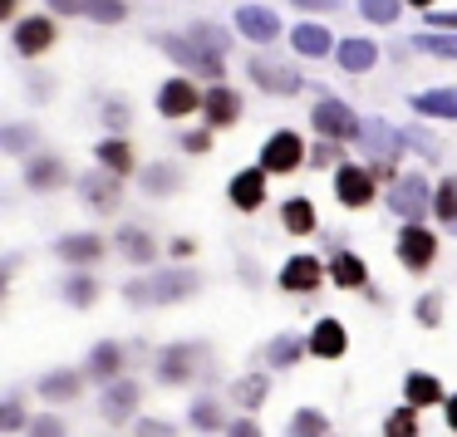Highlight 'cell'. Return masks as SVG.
<instances>
[{"label":"cell","instance_id":"cell-1","mask_svg":"<svg viewBox=\"0 0 457 437\" xmlns=\"http://www.w3.org/2000/svg\"><path fill=\"white\" fill-rule=\"evenodd\" d=\"M129 305H172V300H187L192 290H202V280L192 270H158L148 280H129Z\"/></svg>","mask_w":457,"mask_h":437},{"label":"cell","instance_id":"cell-2","mask_svg":"<svg viewBox=\"0 0 457 437\" xmlns=\"http://www.w3.org/2000/svg\"><path fill=\"white\" fill-rule=\"evenodd\" d=\"M359 143L369 148V162H374V177H388L394 182V168H398V148H403V128H388L384 119H364V133Z\"/></svg>","mask_w":457,"mask_h":437},{"label":"cell","instance_id":"cell-3","mask_svg":"<svg viewBox=\"0 0 457 437\" xmlns=\"http://www.w3.org/2000/svg\"><path fill=\"white\" fill-rule=\"evenodd\" d=\"M153 45H158L162 54H172V60L182 64V70L202 74V79H221V60L212 50H202V45L182 40V35H153Z\"/></svg>","mask_w":457,"mask_h":437},{"label":"cell","instance_id":"cell-4","mask_svg":"<svg viewBox=\"0 0 457 437\" xmlns=\"http://www.w3.org/2000/svg\"><path fill=\"white\" fill-rule=\"evenodd\" d=\"M315 133H325L329 143H345V138H359V133H364V123H359L339 99H320L315 103Z\"/></svg>","mask_w":457,"mask_h":437},{"label":"cell","instance_id":"cell-5","mask_svg":"<svg viewBox=\"0 0 457 437\" xmlns=\"http://www.w3.org/2000/svg\"><path fill=\"white\" fill-rule=\"evenodd\" d=\"M251 79H256L266 94H276V99H290V94H300V74L290 70V64L266 60V54H256V60H251Z\"/></svg>","mask_w":457,"mask_h":437},{"label":"cell","instance_id":"cell-6","mask_svg":"<svg viewBox=\"0 0 457 437\" xmlns=\"http://www.w3.org/2000/svg\"><path fill=\"white\" fill-rule=\"evenodd\" d=\"M388 211H398V217L418 221L428 211V182L418 177V172H408L403 182H394V192H388Z\"/></svg>","mask_w":457,"mask_h":437},{"label":"cell","instance_id":"cell-7","mask_svg":"<svg viewBox=\"0 0 457 437\" xmlns=\"http://www.w3.org/2000/svg\"><path fill=\"white\" fill-rule=\"evenodd\" d=\"M300 158H305V148H300L295 133H276V138H266V148H261V172H295Z\"/></svg>","mask_w":457,"mask_h":437},{"label":"cell","instance_id":"cell-8","mask_svg":"<svg viewBox=\"0 0 457 437\" xmlns=\"http://www.w3.org/2000/svg\"><path fill=\"white\" fill-rule=\"evenodd\" d=\"M335 192H339V202H345V207H364V202L374 197V172L345 162V168L335 172Z\"/></svg>","mask_w":457,"mask_h":437},{"label":"cell","instance_id":"cell-9","mask_svg":"<svg viewBox=\"0 0 457 437\" xmlns=\"http://www.w3.org/2000/svg\"><path fill=\"white\" fill-rule=\"evenodd\" d=\"M79 197L89 202L94 211H119L123 187H119V177H113V172H89V177H79Z\"/></svg>","mask_w":457,"mask_h":437},{"label":"cell","instance_id":"cell-10","mask_svg":"<svg viewBox=\"0 0 457 437\" xmlns=\"http://www.w3.org/2000/svg\"><path fill=\"white\" fill-rule=\"evenodd\" d=\"M398 256H403L408 270H428V266H433V256H437V241L428 236L423 227H408L403 236H398Z\"/></svg>","mask_w":457,"mask_h":437},{"label":"cell","instance_id":"cell-11","mask_svg":"<svg viewBox=\"0 0 457 437\" xmlns=\"http://www.w3.org/2000/svg\"><path fill=\"white\" fill-rule=\"evenodd\" d=\"M202 99H207V94H197L187 79H168V84L158 89V109L168 113V119H182V113H192Z\"/></svg>","mask_w":457,"mask_h":437},{"label":"cell","instance_id":"cell-12","mask_svg":"<svg viewBox=\"0 0 457 437\" xmlns=\"http://www.w3.org/2000/svg\"><path fill=\"white\" fill-rule=\"evenodd\" d=\"M237 30L246 35V40H256V45H270L280 35V21L270 11H261V5H241V11H237Z\"/></svg>","mask_w":457,"mask_h":437},{"label":"cell","instance_id":"cell-13","mask_svg":"<svg viewBox=\"0 0 457 437\" xmlns=\"http://www.w3.org/2000/svg\"><path fill=\"white\" fill-rule=\"evenodd\" d=\"M197 359H202L197 344H172L168 354L158 359V378H162V383H182V378L197 368Z\"/></svg>","mask_w":457,"mask_h":437},{"label":"cell","instance_id":"cell-14","mask_svg":"<svg viewBox=\"0 0 457 437\" xmlns=\"http://www.w3.org/2000/svg\"><path fill=\"white\" fill-rule=\"evenodd\" d=\"M231 202H237L241 211H256L261 202H266V172L261 168L237 172V177H231Z\"/></svg>","mask_w":457,"mask_h":437},{"label":"cell","instance_id":"cell-15","mask_svg":"<svg viewBox=\"0 0 457 437\" xmlns=\"http://www.w3.org/2000/svg\"><path fill=\"white\" fill-rule=\"evenodd\" d=\"M50 40H54V25L45 21V15H30V21L15 25V50H21V54H40V50H50Z\"/></svg>","mask_w":457,"mask_h":437},{"label":"cell","instance_id":"cell-16","mask_svg":"<svg viewBox=\"0 0 457 437\" xmlns=\"http://www.w3.org/2000/svg\"><path fill=\"white\" fill-rule=\"evenodd\" d=\"M320 276H325V270H320L315 256H295V260H286V270H280V285H286V290H300V295H305V290L320 285Z\"/></svg>","mask_w":457,"mask_h":437},{"label":"cell","instance_id":"cell-17","mask_svg":"<svg viewBox=\"0 0 457 437\" xmlns=\"http://www.w3.org/2000/svg\"><path fill=\"white\" fill-rule=\"evenodd\" d=\"M54 251H60L70 266H89V260L104 256V241L94 236V231H79V236H60V246H54Z\"/></svg>","mask_w":457,"mask_h":437},{"label":"cell","instance_id":"cell-18","mask_svg":"<svg viewBox=\"0 0 457 437\" xmlns=\"http://www.w3.org/2000/svg\"><path fill=\"white\" fill-rule=\"evenodd\" d=\"M133 408H138V383H129V378L109 383V393H104V417H109V423H123Z\"/></svg>","mask_w":457,"mask_h":437},{"label":"cell","instance_id":"cell-19","mask_svg":"<svg viewBox=\"0 0 457 437\" xmlns=\"http://www.w3.org/2000/svg\"><path fill=\"white\" fill-rule=\"evenodd\" d=\"M310 354H320V359L345 354V325H339V319H320L315 334H310Z\"/></svg>","mask_w":457,"mask_h":437},{"label":"cell","instance_id":"cell-20","mask_svg":"<svg viewBox=\"0 0 457 437\" xmlns=\"http://www.w3.org/2000/svg\"><path fill=\"white\" fill-rule=\"evenodd\" d=\"M25 187H35V192L64 187V162L60 158H35L30 168H25Z\"/></svg>","mask_w":457,"mask_h":437},{"label":"cell","instance_id":"cell-21","mask_svg":"<svg viewBox=\"0 0 457 437\" xmlns=\"http://www.w3.org/2000/svg\"><path fill=\"white\" fill-rule=\"evenodd\" d=\"M119 251L129 260H138V266H148V260L158 256V241H153L148 231H138V227H119Z\"/></svg>","mask_w":457,"mask_h":437},{"label":"cell","instance_id":"cell-22","mask_svg":"<svg viewBox=\"0 0 457 437\" xmlns=\"http://www.w3.org/2000/svg\"><path fill=\"white\" fill-rule=\"evenodd\" d=\"M413 109L428 113V119H457V89H428L413 94Z\"/></svg>","mask_w":457,"mask_h":437},{"label":"cell","instance_id":"cell-23","mask_svg":"<svg viewBox=\"0 0 457 437\" xmlns=\"http://www.w3.org/2000/svg\"><path fill=\"white\" fill-rule=\"evenodd\" d=\"M374 60H378L374 40H345V45H339V64H345L349 74H364V70H374Z\"/></svg>","mask_w":457,"mask_h":437},{"label":"cell","instance_id":"cell-24","mask_svg":"<svg viewBox=\"0 0 457 437\" xmlns=\"http://www.w3.org/2000/svg\"><path fill=\"white\" fill-rule=\"evenodd\" d=\"M202 109H207V119H212V123H237L241 99H237L231 89H212L207 99H202Z\"/></svg>","mask_w":457,"mask_h":437},{"label":"cell","instance_id":"cell-25","mask_svg":"<svg viewBox=\"0 0 457 437\" xmlns=\"http://www.w3.org/2000/svg\"><path fill=\"white\" fill-rule=\"evenodd\" d=\"M428 403H443V383L433 374H413L408 378V408H428Z\"/></svg>","mask_w":457,"mask_h":437},{"label":"cell","instance_id":"cell-26","mask_svg":"<svg viewBox=\"0 0 457 437\" xmlns=\"http://www.w3.org/2000/svg\"><path fill=\"white\" fill-rule=\"evenodd\" d=\"M290 40H295V50H300V54H315V60H320V54H329V45H335L325 25H300V30L290 35Z\"/></svg>","mask_w":457,"mask_h":437},{"label":"cell","instance_id":"cell-27","mask_svg":"<svg viewBox=\"0 0 457 437\" xmlns=\"http://www.w3.org/2000/svg\"><path fill=\"white\" fill-rule=\"evenodd\" d=\"M413 50H423V54H437V60H457V35L423 30V35H413Z\"/></svg>","mask_w":457,"mask_h":437},{"label":"cell","instance_id":"cell-28","mask_svg":"<svg viewBox=\"0 0 457 437\" xmlns=\"http://www.w3.org/2000/svg\"><path fill=\"white\" fill-rule=\"evenodd\" d=\"M143 192H148V197H168V192H178V168L153 162V168L143 172Z\"/></svg>","mask_w":457,"mask_h":437},{"label":"cell","instance_id":"cell-29","mask_svg":"<svg viewBox=\"0 0 457 437\" xmlns=\"http://www.w3.org/2000/svg\"><path fill=\"white\" fill-rule=\"evenodd\" d=\"M79 15H89V21H99V25H119L123 15H129V5H123V0H79Z\"/></svg>","mask_w":457,"mask_h":437},{"label":"cell","instance_id":"cell-30","mask_svg":"<svg viewBox=\"0 0 457 437\" xmlns=\"http://www.w3.org/2000/svg\"><path fill=\"white\" fill-rule=\"evenodd\" d=\"M40 398H50V403H70V398H79V374H50L40 383Z\"/></svg>","mask_w":457,"mask_h":437},{"label":"cell","instance_id":"cell-31","mask_svg":"<svg viewBox=\"0 0 457 437\" xmlns=\"http://www.w3.org/2000/svg\"><path fill=\"white\" fill-rule=\"evenodd\" d=\"M99 162L113 172V177H119V172H129V168H133V153H129V143H119V138H104V143H99Z\"/></svg>","mask_w":457,"mask_h":437},{"label":"cell","instance_id":"cell-32","mask_svg":"<svg viewBox=\"0 0 457 437\" xmlns=\"http://www.w3.org/2000/svg\"><path fill=\"white\" fill-rule=\"evenodd\" d=\"M335 280L345 290H359V285H364V260L349 256V251H339V256H335Z\"/></svg>","mask_w":457,"mask_h":437},{"label":"cell","instance_id":"cell-33","mask_svg":"<svg viewBox=\"0 0 457 437\" xmlns=\"http://www.w3.org/2000/svg\"><path fill=\"white\" fill-rule=\"evenodd\" d=\"M286 231H295V236H305L310 227H315V207H310L305 197H295V202H286Z\"/></svg>","mask_w":457,"mask_h":437},{"label":"cell","instance_id":"cell-34","mask_svg":"<svg viewBox=\"0 0 457 437\" xmlns=\"http://www.w3.org/2000/svg\"><path fill=\"white\" fill-rule=\"evenodd\" d=\"M89 368H94L99 378H113V374L123 368V349H119V344H99V349L89 354Z\"/></svg>","mask_w":457,"mask_h":437},{"label":"cell","instance_id":"cell-35","mask_svg":"<svg viewBox=\"0 0 457 437\" xmlns=\"http://www.w3.org/2000/svg\"><path fill=\"white\" fill-rule=\"evenodd\" d=\"M359 15L374 25H394L398 21V0H359Z\"/></svg>","mask_w":457,"mask_h":437},{"label":"cell","instance_id":"cell-36","mask_svg":"<svg viewBox=\"0 0 457 437\" xmlns=\"http://www.w3.org/2000/svg\"><path fill=\"white\" fill-rule=\"evenodd\" d=\"M94 295H99V285H94L89 276H70V280H64V300H70V305H94Z\"/></svg>","mask_w":457,"mask_h":437},{"label":"cell","instance_id":"cell-37","mask_svg":"<svg viewBox=\"0 0 457 437\" xmlns=\"http://www.w3.org/2000/svg\"><path fill=\"white\" fill-rule=\"evenodd\" d=\"M290 437H325V417L315 408H300L295 423H290Z\"/></svg>","mask_w":457,"mask_h":437},{"label":"cell","instance_id":"cell-38","mask_svg":"<svg viewBox=\"0 0 457 437\" xmlns=\"http://www.w3.org/2000/svg\"><path fill=\"white\" fill-rule=\"evenodd\" d=\"M437 217L457 231V177H447L443 187H437Z\"/></svg>","mask_w":457,"mask_h":437},{"label":"cell","instance_id":"cell-39","mask_svg":"<svg viewBox=\"0 0 457 437\" xmlns=\"http://www.w3.org/2000/svg\"><path fill=\"white\" fill-rule=\"evenodd\" d=\"M261 398H266V378H261V374H251V378H241V383H237V403L241 408H256Z\"/></svg>","mask_w":457,"mask_h":437},{"label":"cell","instance_id":"cell-40","mask_svg":"<svg viewBox=\"0 0 457 437\" xmlns=\"http://www.w3.org/2000/svg\"><path fill=\"white\" fill-rule=\"evenodd\" d=\"M295 354H300V344H295V339H290V334H280L276 344L266 349V359H270V364H276V368H290V364H295Z\"/></svg>","mask_w":457,"mask_h":437},{"label":"cell","instance_id":"cell-41","mask_svg":"<svg viewBox=\"0 0 457 437\" xmlns=\"http://www.w3.org/2000/svg\"><path fill=\"white\" fill-rule=\"evenodd\" d=\"M384 433H388V437H418V417H413V408H398V413L384 423Z\"/></svg>","mask_w":457,"mask_h":437},{"label":"cell","instance_id":"cell-42","mask_svg":"<svg viewBox=\"0 0 457 437\" xmlns=\"http://www.w3.org/2000/svg\"><path fill=\"white\" fill-rule=\"evenodd\" d=\"M192 427H202V433H217V427H221L217 403H207V398H202V403H192Z\"/></svg>","mask_w":457,"mask_h":437},{"label":"cell","instance_id":"cell-43","mask_svg":"<svg viewBox=\"0 0 457 437\" xmlns=\"http://www.w3.org/2000/svg\"><path fill=\"white\" fill-rule=\"evenodd\" d=\"M187 40H192V45H202V50H212V54H221V50H227V35H221V30H212V25H197V30H192Z\"/></svg>","mask_w":457,"mask_h":437},{"label":"cell","instance_id":"cell-44","mask_svg":"<svg viewBox=\"0 0 457 437\" xmlns=\"http://www.w3.org/2000/svg\"><path fill=\"white\" fill-rule=\"evenodd\" d=\"M0 143H5V153H25L30 148V128H25V123H11V128L0 133Z\"/></svg>","mask_w":457,"mask_h":437},{"label":"cell","instance_id":"cell-45","mask_svg":"<svg viewBox=\"0 0 457 437\" xmlns=\"http://www.w3.org/2000/svg\"><path fill=\"white\" fill-rule=\"evenodd\" d=\"M30 437H64V423H60L54 413H40V417L30 423Z\"/></svg>","mask_w":457,"mask_h":437},{"label":"cell","instance_id":"cell-46","mask_svg":"<svg viewBox=\"0 0 457 437\" xmlns=\"http://www.w3.org/2000/svg\"><path fill=\"white\" fill-rule=\"evenodd\" d=\"M418 319H423V325H437V319H443V305H437V295H423V300H418Z\"/></svg>","mask_w":457,"mask_h":437},{"label":"cell","instance_id":"cell-47","mask_svg":"<svg viewBox=\"0 0 457 437\" xmlns=\"http://www.w3.org/2000/svg\"><path fill=\"white\" fill-rule=\"evenodd\" d=\"M21 423H25V417H21V403H5V408H0V427H5V433H15Z\"/></svg>","mask_w":457,"mask_h":437},{"label":"cell","instance_id":"cell-48","mask_svg":"<svg viewBox=\"0 0 457 437\" xmlns=\"http://www.w3.org/2000/svg\"><path fill=\"white\" fill-rule=\"evenodd\" d=\"M104 123H109V128H123V123H129V109H123V103H104Z\"/></svg>","mask_w":457,"mask_h":437},{"label":"cell","instance_id":"cell-49","mask_svg":"<svg viewBox=\"0 0 457 437\" xmlns=\"http://www.w3.org/2000/svg\"><path fill=\"white\" fill-rule=\"evenodd\" d=\"M138 437H178V433H172V423H153L148 417V423H138Z\"/></svg>","mask_w":457,"mask_h":437},{"label":"cell","instance_id":"cell-50","mask_svg":"<svg viewBox=\"0 0 457 437\" xmlns=\"http://www.w3.org/2000/svg\"><path fill=\"white\" fill-rule=\"evenodd\" d=\"M227 437H261V427L251 423V417H237V423L227 427Z\"/></svg>","mask_w":457,"mask_h":437},{"label":"cell","instance_id":"cell-51","mask_svg":"<svg viewBox=\"0 0 457 437\" xmlns=\"http://www.w3.org/2000/svg\"><path fill=\"white\" fill-rule=\"evenodd\" d=\"M182 148H187V153H207L212 138H207V133H182Z\"/></svg>","mask_w":457,"mask_h":437},{"label":"cell","instance_id":"cell-52","mask_svg":"<svg viewBox=\"0 0 457 437\" xmlns=\"http://www.w3.org/2000/svg\"><path fill=\"white\" fill-rule=\"evenodd\" d=\"M428 25H433V30H457V11H447V15H428Z\"/></svg>","mask_w":457,"mask_h":437},{"label":"cell","instance_id":"cell-53","mask_svg":"<svg viewBox=\"0 0 457 437\" xmlns=\"http://www.w3.org/2000/svg\"><path fill=\"white\" fill-rule=\"evenodd\" d=\"M295 5H305V11H339V0H295Z\"/></svg>","mask_w":457,"mask_h":437},{"label":"cell","instance_id":"cell-54","mask_svg":"<svg viewBox=\"0 0 457 437\" xmlns=\"http://www.w3.org/2000/svg\"><path fill=\"white\" fill-rule=\"evenodd\" d=\"M447 423H453V433H457V398H447Z\"/></svg>","mask_w":457,"mask_h":437},{"label":"cell","instance_id":"cell-55","mask_svg":"<svg viewBox=\"0 0 457 437\" xmlns=\"http://www.w3.org/2000/svg\"><path fill=\"white\" fill-rule=\"evenodd\" d=\"M0 15H15V0H0Z\"/></svg>","mask_w":457,"mask_h":437},{"label":"cell","instance_id":"cell-56","mask_svg":"<svg viewBox=\"0 0 457 437\" xmlns=\"http://www.w3.org/2000/svg\"><path fill=\"white\" fill-rule=\"evenodd\" d=\"M408 5H433V0H408Z\"/></svg>","mask_w":457,"mask_h":437}]
</instances>
